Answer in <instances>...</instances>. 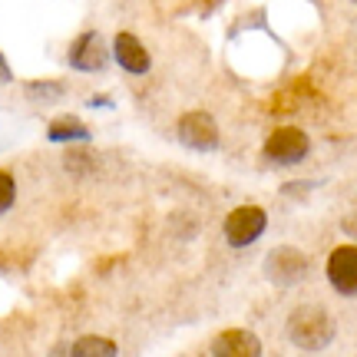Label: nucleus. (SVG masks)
Segmentation results:
<instances>
[{
    "label": "nucleus",
    "instance_id": "12",
    "mask_svg": "<svg viewBox=\"0 0 357 357\" xmlns=\"http://www.w3.org/2000/svg\"><path fill=\"white\" fill-rule=\"evenodd\" d=\"M24 89L33 102H56L66 93V86L63 83H56V79H33V83H26Z\"/></svg>",
    "mask_w": 357,
    "mask_h": 357
},
{
    "label": "nucleus",
    "instance_id": "7",
    "mask_svg": "<svg viewBox=\"0 0 357 357\" xmlns=\"http://www.w3.org/2000/svg\"><path fill=\"white\" fill-rule=\"evenodd\" d=\"M324 275H328V281H331V288L337 294L357 298V245H337L328 255Z\"/></svg>",
    "mask_w": 357,
    "mask_h": 357
},
{
    "label": "nucleus",
    "instance_id": "3",
    "mask_svg": "<svg viewBox=\"0 0 357 357\" xmlns=\"http://www.w3.org/2000/svg\"><path fill=\"white\" fill-rule=\"evenodd\" d=\"M307 153H311V139H307L305 129L298 126L271 129V136L265 139V155L275 166H298L307 159Z\"/></svg>",
    "mask_w": 357,
    "mask_h": 357
},
{
    "label": "nucleus",
    "instance_id": "1",
    "mask_svg": "<svg viewBox=\"0 0 357 357\" xmlns=\"http://www.w3.org/2000/svg\"><path fill=\"white\" fill-rule=\"evenodd\" d=\"M288 341L298 351H324L334 341V318L318 305H301L288 318Z\"/></svg>",
    "mask_w": 357,
    "mask_h": 357
},
{
    "label": "nucleus",
    "instance_id": "15",
    "mask_svg": "<svg viewBox=\"0 0 357 357\" xmlns=\"http://www.w3.org/2000/svg\"><path fill=\"white\" fill-rule=\"evenodd\" d=\"M354 3H357V0H354Z\"/></svg>",
    "mask_w": 357,
    "mask_h": 357
},
{
    "label": "nucleus",
    "instance_id": "13",
    "mask_svg": "<svg viewBox=\"0 0 357 357\" xmlns=\"http://www.w3.org/2000/svg\"><path fill=\"white\" fill-rule=\"evenodd\" d=\"M13 202H17V182L7 169H0V215L3 212H10Z\"/></svg>",
    "mask_w": 357,
    "mask_h": 357
},
{
    "label": "nucleus",
    "instance_id": "5",
    "mask_svg": "<svg viewBox=\"0 0 357 357\" xmlns=\"http://www.w3.org/2000/svg\"><path fill=\"white\" fill-rule=\"evenodd\" d=\"M176 136L182 146H189L195 153H212V149H218V123L208 113H202V109H192V113L182 116L176 126Z\"/></svg>",
    "mask_w": 357,
    "mask_h": 357
},
{
    "label": "nucleus",
    "instance_id": "2",
    "mask_svg": "<svg viewBox=\"0 0 357 357\" xmlns=\"http://www.w3.org/2000/svg\"><path fill=\"white\" fill-rule=\"evenodd\" d=\"M268 229V212L261 205H252L245 202L238 208H231L225 222H222V235H225V242L231 248H248V245H255Z\"/></svg>",
    "mask_w": 357,
    "mask_h": 357
},
{
    "label": "nucleus",
    "instance_id": "8",
    "mask_svg": "<svg viewBox=\"0 0 357 357\" xmlns=\"http://www.w3.org/2000/svg\"><path fill=\"white\" fill-rule=\"evenodd\" d=\"M208 351L218 357H258L261 354V341H258V334L245 331V328H229V331L212 337Z\"/></svg>",
    "mask_w": 357,
    "mask_h": 357
},
{
    "label": "nucleus",
    "instance_id": "10",
    "mask_svg": "<svg viewBox=\"0 0 357 357\" xmlns=\"http://www.w3.org/2000/svg\"><path fill=\"white\" fill-rule=\"evenodd\" d=\"M47 136H50L53 142H73V139H89V129L79 123L77 116H60V119L50 123Z\"/></svg>",
    "mask_w": 357,
    "mask_h": 357
},
{
    "label": "nucleus",
    "instance_id": "14",
    "mask_svg": "<svg viewBox=\"0 0 357 357\" xmlns=\"http://www.w3.org/2000/svg\"><path fill=\"white\" fill-rule=\"evenodd\" d=\"M10 79H13V73H10V63H7V60H3V53H0V86H7Z\"/></svg>",
    "mask_w": 357,
    "mask_h": 357
},
{
    "label": "nucleus",
    "instance_id": "6",
    "mask_svg": "<svg viewBox=\"0 0 357 357\" xmlns=\"http://www.w3.org/2000/svg\"><path fill=\"white\" fill-rule=\"evenodd\" d=\"M109 56H113V50H106V43H102V37L96 30L79 33V37L70 43V53H66L70 66L79 70V73H100V70H106Z\"/></svg>",
    "mask_w": 357,
    "mask_h": 357
},
{
    "label": "nucleus",
    "instance_id": "9",
    "mask_svg": "<svg viewBox=\"0 0 357 357\" xmlns=\"http://www.w3.org/2000/svg\"><path fill=\"white\" fill-rule=\"evenodd\" d=\"M113 60L126 73H132V77H142V73H149V66H153V60H149V50L142 47L139 37H132V33H116L113 40Z\"/></svg>",
    "mask_w": 357,
    "mask_h": 357
},
{
    "label": "nucleus",
    "instance_id": "4",
    "mask_svg": "<svg viewBox=\"0 0 357 357\" xmlns=\"http://www.w3.org/2000/svg\"><path fill=\"white\" fill-rule=\"evenodd\" d=\"M265 275L271 284L278 288H291L307 275V258L305 252H298L291 245H278L265 255Z\"/></svg>",
    "mask_w": 357,
    "mask_h": 357
},
{
    "label": "nucleus",
    "instance_id": "11",
    "mask_svg": "<svg viewBox=\"0 0 357 357\" xmlns=\"http://www.w3.org/2000/svg\"><path fill=\"white\" fill-rule=\"evenodd\" d=\"M70 354H77V357H113L116 354V344L109 341V337L86 334V337H79L77 344L70 347Z\"/></svg>",
    "mask_w": 357,
    "mask_h": 357
}]
</instances>
